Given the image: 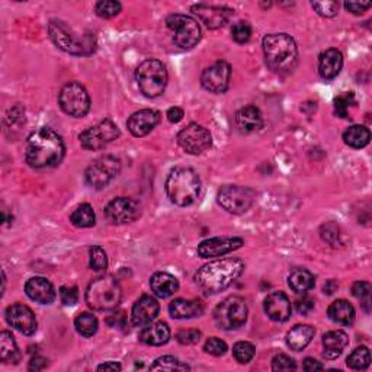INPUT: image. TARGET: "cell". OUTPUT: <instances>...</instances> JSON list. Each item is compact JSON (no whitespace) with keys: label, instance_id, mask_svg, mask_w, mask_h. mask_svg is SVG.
Masks as SVG:
<instances>
[{"label":"cell","instance_id":"31","mask_svg":"<svg viewBox=\"0 0 372 372\" xmlns=\"http://www.w3.org/2000/svg\"><path fill=\"white\" fill-rule=\"evenodd\" d=\"M327 314L330 320H333L334 323H339V325H343V326H351L355 321V316H356L354 306L349 301H346V299H338V301L332 303Z\"/></svg>","mask_w":372,"mask_h":372},{"label":"cell","instance_id":"22","mask_svg":"<svg viewBox=\"0 0 372 372\" xmlns=\"http://www.w3.org/2000/svg\"><path fill=\"white\" fill-rule=\"evenodd\" d=\"M291 303L290 298H288L284 293L277 291L272 293L266 297L265 299V313L268 314V317L273 321H286L288 319L291 317Z\"/></svg>","mask_w":372,"mask_h":372},{"label":"cell","instance_id":"9","mask_svg":"<svg viewBox=\"0 0 372 372\" xmlns=\"http://www.w3.org/2000/svg\"><path fill=\"white\" fill-rule=\"evenodd\" d=\"M166 25L173 32V42L182 50H190L201 40V27L194 18L175 14L166 18Z\"/></svg>","mask_w":372,"mask_h":372},{"label":"cell","instance_id":"57","mask_svg":"<svg viewBox=\"0 0 372 372\" xmlns=\"http://www.w3.org/2000/svg\"><path fill=\"white\" fill-rule=\"evenodd\" d=\"M338 288H339V284L330 280L325 284V286H323V291H325V294H327V295H332L334 291H338Z\"/></svg>","mask_w":372,"mask_h":372},{"label":"cell","instance_id":"56","mask_svg":"<svg viewBox=\"0 0 372 372\" xmlns=\"http://www.w3.org/2000/svg\"><path fill=\"white\" fill-rule=\"evenodd\" d=\"M303 368L306 371H317V369H323L325 367H323V364H320L319 361H316V359H313V358H306Z\"/></svg>","mask_w":372,"mask_h":372},{"label":"cell","instance_id":"5","mask_svg":"<svg viewBox=\"0 0 372 372\" xmlns=\"http://www.w3.org/2000/svg\"><path fill=\"white\" fill-rule=\"evenodd\" d=\"M48 34L53 42L64 53L73 55H90L96 50V37L93 32L77 34L63 21H51Z\"/></svg>","mask_w":372,"mask_h":372},{"label":"cell","instance_id":"29","mask_svg":"<svg viewBox=\"0 0 372 372\" xmlns=\"http://www.w3.org/2000/svg\"><path fill=\"white\" fill-rule=\"evenodd\" d=\"M140 342L150 346H162L166 345L171 339V329L163 321L153 323V325L144 327L140 332Z\"/></svg>","mask_w":372,"mask_h":372},{"label":"cell","instance_id":"44","mask_svg":"<svg viewBox=\"0 0 372 372\" xmlns=\"http://www.w3.org/2000/svg\"><path fill=\"white\" fill-rule=\"evenodd\" d=\"M232 37L238 44L247 42L251 37V28H250L249 23L243 22V21L234 23V27L232 29Z\"/></svg>","mask_w":372,"mask_h":372},{"label":"cell","instance_id":"50","mask_svg":"<svg viewBox=\"0 0 372 372\" xmlns=\"http://www.w3.org/2000/svg\"><path fill=\"white\" fill-rule=\"evenodd\" d=\"M321 237L326 240L327 243L330 245H336L339 243V238H340V233H339V227H336L333 223L327 224V225H323L321 229Z\"/></svg>","mask_w":372,"mask_h":372},{"label":"cell","instance_id":"35","mask_svg":"<svg viewBox=\"0 0 372 372\" xmlns=\"http://www.w3.org/2000/svg\"><path fill=\"white\" fill-rule=\"evenodd\" d=\"M70 221L75 227H79V229H89V227H93L96 223L95 211L89 203H82V206H79L73 211V214L70 215Z\"/></svg>","mask_w":372,"mask_h":372},{"label":"cell","instance_id":"16","mask_svg":"<svg viewBox=\"0 0 372 372\" xmlns=\"http://www.w3.org/2000/svg\"><path fill=\"white\" fill-rule=\"evenodd\" d=\"M232 67L225 62H217L202 71L201 85L211 93H223L229 89Z\"/></svg>","mask_w":372,"mask_h":372},{"label":"cell","instance_id":"13","mask_svg":"<svg viewBox=\"0 0 372 372\" xmlns=\"http://www.w3.org/2000/svg\"><path fill=\"white\" fill-rule=\"evenodd\" d=\"M119 137V128L111 119H103L99 124L89 127L79 136L80 146L85 150H101Z\"/></svg>","mask_w":372,"mask_h":372},{"label":"cell","instance_id":"48","mask_svg":"<svg viewBox=\"0 0 372 372\" xmlns=\"http://www.w3.org/2000/svg\"><path fill=\"white\" fill-rule=\"evenodd\" d=\"M203 349H206L207 354L212 355V356H221L227 352V343L221 339H217V338H211L207 340L206 346H203Z\"/></svg>","mask_w":372,"mask_h":372},{"label":"cell","instance_id":"3","mask_svg":"<svg viewBox=\"0 0 372 372\" xmlns=\"http://www.w3.org/2000/svg\"><path fill=\"white\" fill-rule=\"evenodd\" d=\"M268 67L275 73H290L298 62V48L288 34H269L262 41Z\"/></svg>","mask_w":372,"mask_h":372},{"label":"cell","instance_id":"23","mask_svg":"<svg viewBox=\"0 0 372 372\" xmlns=\"http://www.w3.org/2000/svg\"><path fill=\"white\" fill-rule=\"evenodd\" d=\"M25 293L32 301L40 304H51L55 299L53 284L42 277L31 278L25 285Z\"/></svg>","mask_w":372,"mask_h":372},{"label":"cell","instance_id":"33","mask_svg":"<svg viewBox=\"0 0 372 372\" xmlns=\"http://www.w3.org/2000/svg\"><path fill=\"white\" fill-rule=\"evenodd\" d=\"M0 359L5 364H16L21 359V354L14 336L6 330L0 334Z\"/></svg>","mask_w":372,"mask_h":372},{"label":"cell","instance_id":"46","mask_svg":"<svg viewBox=\"0 0 372 372\" xmlns=\"http://www.w3.org/2000/svg\"><path fill=\"white\" fill-rule=\"evenodd\" d=\"M272 369L273 371H295L297 364L293 358L280 354L272 359Z\"/></svg>","mask_w":372,"mask_h":372},{"label":"cell","instance_id":"38","mask_svg":"<svg viewBox=\"0 0 372 372\" xmlns=\"http://www.w3.org/2000/svg\"><path fill=\"white\" fill-rule=\"evenodd\" d=\"M153 371H189L190 368L175 356H162L150 367Z\"/></svg>","mask_w":372,"mask_h":372},{"label":"cell","instance_id":"14","mask_svg":"<svg viewBox=\"0 0 372 372\" xmlns=\"http://www.w3.org/2000/svg\"><path fill=\"white\" fill-rule=\"evenodd\" d=\"M177 144L189 154H201L211 147L212 137L206 127L192 123L177 134Z\"/></svg>","mask_w":372,"mask_h":372},{"label":"cell","instance_id":"25","mask_svg":"<svg viewBox=\"0 0 372 372\" xmlns=\"http://www.w3.org/2000/svg\"><path fill=\"white\" fill-rule=\"evenodd\" d=\"M236 125L243 133H253V131L260 129L263 125V116L259 108L255 105H247L242 108L236 114Z\"/></svg>","mask_w":372,"mask_h":372},{"label":"cell","instance_id":"51","mask_svg":"<svg viewBox=\"0 0 372 372\" xmlns=\"http://www.w3.org/2000/svg\"><path fill=\"white\" fill-rule=\"evenodd\" d=\"M60 297L66 306H75L79 301V293L76 286H63L60 290Z\"/></svg>","mask_w":372,"mask_h":372},{"label":"cell","instance_id":"45","mask_svg":"<svg viewBox=\"0 0 372 372\" xmlns=\"http://www.w3.org/2000/svg\"><path fill=\"white\" fill-rule=\"evenodd\" d=\"M355 103V98L352 92H346L343 95H340L338 99L334 101V111L336 115L340 118H346L347 116V108Z\"/></svg>","mask_w":372,"mask_h":372},{"label":"cell","instance_id":"19","mask_svg":"<svg viewBox=\"0 0 372 372\" xmlns=\"http://www.w3.org/2000/svg\"><path fill=\"white\" fill-rule=\"evenodd\" d=\"M192 12L206 23L210 29H219L224 27L233 16V9L225 6H214V5H195L192 6Z\"/></svg>","mask_w":372,"mask_h":372},{"label":"cell","instance_id":"2","mask_svg":"<svg viewBox=\"0 0 372 372\" xmlns=\"http://www.w3.org/2000/svg\"><path fill=\"white\" fill-rule=\"evenodd\" d=\"M245 271V263L237 258L214 260L195 273V282L206 294H219L229 288Z\"/></svg>","mask_w":372,"mask_h":372},{"label":"cell","instance_id":"34","mask_svg":"<svg viewBox=\"0 0 372 372\" xmlns=\"http://www.w3.org/2000/svg\"><path fill=\"white\" fill-rule=\"evenodd\" d=\"M343 140L352 149H364L369 144L371 133L364 125H352L343 133Z\"/></svg>","mask_w":372,"mask_h":372},{"label":"cell","instance_id":"32","mask_svg":"<svg viewBox=\"0 0 372 372\" xmlns=\"http://www.w3.org/2000/svg\"><path fill=\"white\" fill-rule=\"evenodd\" d=\"M314 277L313 273L303 268H295L291 271L290 277H288V285L291 286V290L297 294H306L307 291L314 288Z\"/></svg>","mask_w":372,"mask_h":372},{"label":"cell","instance_id":"58","mask_svg":"<svg viewBox=\"0 0 372 372\" xmlns=\"http://www.w3.org/2000/svg\"><path fill=\"white\" fill-rule=\"evenodd\" d=\"M123 367L118 362H105L98 367V371H121Z\"/></svg>","mask_w":372,"mask_h":372},{"label":"cell","instance_id":"8","mask_svg":"<svg viewBox=\"0 0 372 372\" xmlns=\"http://www.w3.org/2000/svg\"><path fill=\"white\" fill-rule=\"evenodd\" d=\"M249 314L246 299L242 297H229L214 310V321L219 329L234 330L242 327Z\"/></svg>","mask_w":372,"mask_h":372},{"label":"cell","instance_id":"6","mask_svg":"<svg viewBox=\"0 0 372 372\" xmlns=\"http://www.w3.org/2000/svg\"><path fill=\"white\" fill-rule=\"evenodd\" d=\"M123 298V290L112 275H103L93 280L86 291V303L96 311L115 310Z\"/></svg>","mask_w":372,"mask_h":372},{"label":"cell","instance_id":"12","mask_svg":"<svg viewBox=\"0 0 372 372\" xmlns=\"http://www.w3.org/2000/svg\"><path fill=\"white\" fill-rule=\"evenodd\" d=\"M220 206L230 214H243L255 203L256 192L246 186L225 185L217 195Z\"/></svg>","mask_w":372,"mask_h":372},{"label":"cell","instance_id":"15","mask_svg":"<svg viewBox=\"0 0 372 372\" xmlns=\"http://www.w3.org/2000/svg\"><path fill=\"white\" fill-rule=\"evenodd\" d=\"M141 207L136 199L119 197L108 203L103 212L108 223L114 225H123L138 219Z\"/></svg>","mask_w":372,"mask_h":372},{"label":"cell","instance_id":"10","mask_svg":"<svg viewBox=\"0 0 372 372\" xmlns=\"http://www.w3.org/2000/svg\"><path fill=\"white\" fill-rule=\"evenodd\" d=\"M121 172V160L115 156L106 154L89 164L85 173L86 184L95 189H102L110 185Z\"/></svg>","mask_w":372,"mask_h":372},{"label":"cell","instance_id":"20","mask_svg":"<svg viewBox=\"0 0 372 372\" xmlns=\"http://www.w3.org/2000/svg\"><path fill=\"white\" fill-rule=\"evenodd\" d=\"M160 112L154 110H141L131 115L127 121V127L129 133L134 137H144L156 128L160 123Z\"/></svg>","mask_w":372,"mask_h":372},{"label":"cell","instance_id":"26","mask_svg":"<svg viewBox=\"0 0 372 372\" xmlns=\"http://www.w3.org/2000/svg\"><path fill=\"white\" fill-rule=\"evenodd\" d=\"M169 313L173 319H179V320L199 317L203 313V304L199 301V299L177 298L171 303Z\"/></svg>","mask_w":372,"mask_h":372},{"label":"cell","instance_id":"27","mask_svg":"<svg viewBox=\"0 0 372 372\" xmlns=\"http://www.w3.org/2000/svg\"><path fill=\"white\" fill-rule=\"evenodd\" d=\"M347 343H349V338H347V334L343 330H332L326 333L323 336V347H325L323 356L333 361V359L342 355Z\"/></svg>","mask_w":372,"mask_h":372},{"label":"cell","instance_id":"11","mask_svg":"<svg viewBox=\"0 0 372 372\" xmlns=\"http://www.w3.org/2000/svg\"><path fill=\"white\" fill-rule=\"evenodd\" d=\"M58 103L62 110L75 118L86 116L90 110V98L88 90L77 82H70L58 95Z\"/></svg>","mask_w":372,"mask_h":372},{"label":"cell","instance_id":"43","mask_svg":"<svg viewBox=\"0 0 372 372\" xmlns=\"http://www.w3.org/2000/svg\"><path fill=\"white\" fill-rule=\"evenodd\" d=\"M352 294L358 299H361L362 306L365 307L367 311H369V304H371V284L365 281H358L352 286Z\"/></svg>","mask_w":372,"mask_h":372},{"label":"cell","instance_id":"21","mask_svg":"<svg viewBox=\"0 0 372 372\" xmlns=\"http://www.w3.org/2000/svg\"><path fill=\"white\" fill-rule=\"evenodd\" d=\"M159 311L160 306L158 303V299L153 298L151 295H142L133 306L131 317H133V323L136 326H147L158 317Z\"/></svg>","mask_w":372,"mask_h":372},{"label":"cell","instance_id":"47","mask_svg":"<svg viewBox=\"0 0 372 372\" xmlns=\"http://www.w3.org/2000/svg\"><path fill=\"white\" fill-rule=\"evenodd\" d=\"M313 8L319 15L325 18H333L338 15L339 3L338 2H313Z\"/></svg>","mask_w":372,"mask_h":372},{"label":"cell","instance_id":"28","mask_svg":"<svg viewBox=\"0 0 372 372\" xmlns=\"http://www.w3.org/2000/svg\"><path fill=\"white\" fill-rule=\"evenodd\" d=\"M150 286L154 295H158L159 298H169L177 293L179 282L171 273L156 272L150 280Z\"/></svg>","mask_w":372,"mask_h":372},{"label":"cell","instance_id":"54","mask_svg":"<svg viewBox=\"0 0 372 372\" xmlns=\"http://www.w3.org/2000/svg\"><path fill=\"white\" fill-rule=\"evenodd\" d=\"M182 118H184V110H181L179 106H173L167 111V119H169L172 124H177L179 121H182Z\"/></svg>","mask_w":372,"mask_h":372},{"label":"cell","instance_id":"30","mask_svg":"<svg viewBox=\"0 0 372 372\" xmlns=\"http://www.w3.org/2000/svg\"><path fill=\"white\" fill-rule=\"evenodd\" d=\"M314 334H316V330L313 326L297 325L295 327H293L286 333V345L290 346L293 351L299 352L306 349V347L310 345V342L314 338Z\"/></svg>","mask_w":372,"mask_h":372},{"label":"cell","instance_id":"18","mask_svg":"<svg viewBox=\"0 0 372 372\" xmlns=\"http://www.w3.org/2000/svg\"><path fill=\"white\" fill-rule=\"evenodd\" d=\"M6 320L9 325L22 334L31 336L37 332V319L34 311L25 304H14L6 310Z\"/></svg>","mask_w":372,"mask_h":372},{"label":"cell","instance_id":"37","mask_svg":"<svg viewBox=\"0 0 372 372\" xmlns=\"http://www.w3.org/2000/svg\"><path fill=\"white\" fill-rule=\"evenodd\" d=\"M346 364L351 369H355V371L367 369L371 364V354L368 347L367 346L356 347V349L347 356Z\"/></svg>","mask_w":372,"mask_h":372},{"label":"cell","instance_id":"4","mask_svg":"<svg viewBox=\"0 0 372 372\" xmlns=\"http://www.w3.org/2000/svg\"><path fill=\"white\" fill-rule=\"evenodd\" d=\"M166 194L177 207L194 203L201 194V179L189 167H176L166 179Z\"/></svg>","mask_w":372,"mask_h":372},{"label":"cell","instance_id":"24","mask_svg":"<svg viewBox=\"0 0 372 372\" xmlns=\"http://www.w3.org/2000/svg\"><path fill=\"white\" fill-rule=\"evenodd\" d=\"M343 67V55L336 48L326 50L319 58V73L323 79L332 80L340 73Z\"/></svg>","mask_w":372,"mask_h":372},{"label":"cell","instance_id":"52","mask_svg":"<svg viewBox=\"0 0 372 372\" xmlns=\"http://www.w3.org/2000/svg\"><path fill=\"white\" fill-rule=\"evenodd\" d=\"M295 308H297V311H298L299 314L307 316L310 313V311L314 308V301L311 298H308V297H303V298L297 299Z\"/></svg>","mask_w":372,"mask_h":372},{"label":"cell","instance_id":"36","mask_svg":"<svg viewBox=\"0 0 372 372\" xmlns=\"http://www.w3.org/2000/svg\"><path fill=\"white\" fill-rule=\"evenodd\" d=\"M75 326L79 334L83 338H92V336L98 332V319L92 313H82L76 317Z\"/></svg>","mask_w":372,"mask_h":372},{"label":"cell","instance_id":"1","mask_svg":"<svg viewBox=\"0 0 372 372\" xmlns=\"http://www.w3.org/2000/svg\"><path fill=\"white\" fill-rule=\"evenodd\" d=\"M64 151L63 138L51 128L35 129L27 138L25 159L34 169L58 166L64 158Z\"/></svg>","mask_w":372,"mask_h":372},{"label":"cell","instance_id":"53","mask_svg":"<svg viewBox=\"0 0 372 372\" xmlns=\"http://www.w3.org/2000/svg\"><path fill=\"white\" fill-rule=\"evenodd\" d=\"M346 10H349L354 15H362L365 10L371 8V3H358V2H346L345 3Z\"/></svg>","mask_w":372,"mask_h":372},{"label":"cell","instance_id":"39","mask_svg":"<svg viewBox=\"0 0 372 372\" xmlns=\"http://www.w3.org/2000/svg\"><path fill=\"white\" fill-rule=\"evenodd\" d=\"M255 346L249 343V342H237L233 346V355L236 358V361L240 364H247L255 356Z\"/></svg>","mask_w":372,"mask_h":372},{"label":"cell","instance_id":"17","mask_svg":"<svg viewBox=\"0 0 372 372\" xmlns=\"http://www.w3.org/2000/svg\"><path fill=\"white\" fill-rule=\"evenodd\" d=\"M245 245V240L240 237H214L203 240L198 246V255L203 259L229 255Z\"/></svg>","mask_w":372,"mask_h":372},{"label":"cell","instance_id":"40","mask_svg":"<svg viewBox=\"0 0 372 372\" xmlns=\"http://www.w3.org/2000/svg\"><path fill=\"white\" fill-rule=\"evenodd\" d=\"M89 265L96 272H103L108 266V258L101 246H93L89 249Z\"/></svg>","mask_w":372,"mask_h":372},{"label":"cell","instance_id":"49","mask_svg":"<svg viewBox=\"0 0 372 372\" xmlns=\"http://www.w3.org/2000/svg\"><path fill=\"white\" fill-rule=\"evenodd\" d=\"M202 333L199 330L195 329H186V330H181L177 333L176 339L179 343L182 345H195L199 342Z\"/></svg>","mask_w":372,"mask_h":372},{"label":"cell","instance_id":"7","mask_svg":"<svg viewBox=\"0 0 372 372\" xmlns=\"http://www.w3.org/2000/svg\"><path fill=\"white\" fill-rule=\"evenodd\" d=\"M136 79L141 93L147 98H158L167 86V70L159 60L149 58L136 70Z\"/></svg>","mask_w":372,"mask_h":372},{"label":"cell","instance_id":"42","mask_svg":"<svg viewBox=\"0 0 372 372\" xmlns=\"http://www.w3.org/2000/svg\"><path fill=\"white\" fill-rule=\"evenodd\" d=\"M5 123H6V128H10L12 131L18 129L16 127L25 125V110H23V108L19 105L12 108L5 118Z\"/></svg>","mask_w":372,"mask_h":372},{"label":"cell","instance_id":"55","mask_svg":"<svg viewBox=\"0 0 372 372\" xmlns=\"http://www.w3.org/2000/svg\"><path fill=\"white\" fill-rule=\"evenodd\" d=\"M47 367V359L41 356H35L32 358V361L29 362V371H40Z\"/></svg>","mask_w":372,"mask_h":372},{"label":"cell","instance_id":"41","mask_svg":"<svg viewBox=\"0 0 372 372\" xmlns=\"http://www.w3.org/2000/svg\"><path fill=\"white\" fill-rule=\"evenodd\" d=\"M95 12L101 18H112L121 12V3L115 2V0H102V2L96 3Z\"/></svg>","mask_w":372,"mask_h":372}]
</instances>
